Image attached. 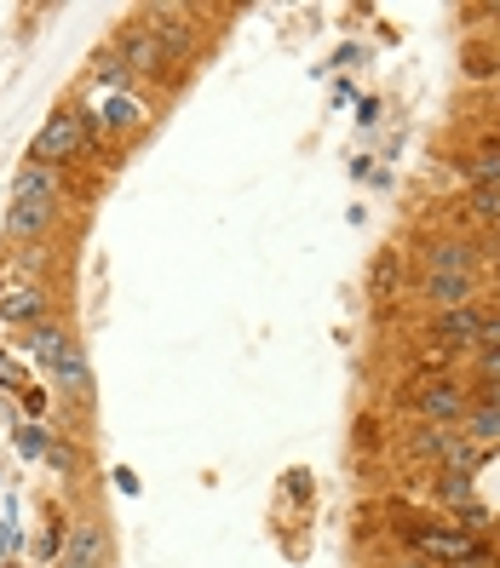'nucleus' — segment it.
Here are the masks:
<instances>
[{
  "instance_id": "1",
  "label": "nucleus",
  "mask_w": 500,
  "mask_h": 568,
  "mask_svg": "<svg viewBox=\"0 0 500 568\" xmlns=\"http://www.w3.org/2000/svg\"><path fill=\"white\" fill-rule=\"evenodd\" d=\"M58 219V166L29 161L12 179V207H7V236L12 242H41Z\"/></svg>"
},
{
  "instance_id": "2",
  "label": "nucleus",
  "mask_w": 500,
  "mask_h": 568,
  "mask_svg": "<svg viewBox=\"0 0 500 568\" xmlns=\"http://www.w3.org/2000/svg\"><path fill=\"white\" fill-rule=\"evenodd\" d=\"M403 546L431 568H500L494 551L460 523H403Z\"/></svg>"
},
{
  "instance_id": "3",
  "label": "nucleus",
  "mask_w": 500,
  "mask_h": 568,
  "mask_svg": "<svg viewBox=\"0 0 500 568\" xmlns=\"http://www.w3.org/2000/svg\"><path fill=\"white\" fill-rule=\"evenodd\" d=\"M92 139H98V115H92V110H76V104H63V110H52L47 126L36 132L29 161H36V166H70Z\"/></svg>"
},
{
  "instance_id": "4",
  "label": "nucleus",
  "mask_w": 500,
  "mask_h": 568,
  "mask_svg": "<svg viewBox=\"0 0 500 568\" xmlns=\"http://www.w3.org/2000/svg\"><path fill=\"white\" fill-rule=\"evenodd\" d=\"M403 408H409L420 425H449V430H460L466 414H472V390H466L454 374H449V379H414L409 396H403Z\"/></svg>"
},
{
  "instance_id": "5",
  "label": "nucleus",
  "mask_w": 500,
  "mask_h": 568,
  "mask_svg": "<svg viewBox=\"0 0 500 568\" xmlns=\"http://www.w3.org/2000/svg\"><path fill=\"white\" fill-rule=\"evenodd\" d=\"M110 52L121 58V70H127V75H167V70H173V63H167V52L156 47V36L144 29V18H127V23L116 29Z\"/></svg>"
},
{
  "instance_id": "6",
  "label": "nucleus",
  "mask_w": 500,
  "mask_h": 568,
  "mask_svg": "<svg viewBox=\"0 0 500 568\" xmlns=\"http://www.w3.org/2000/svg\"><path fill=\"white\" fill-rule=\"evenodd\" d=\"M52 568H110V528H104V517H76Z\"/></svg>"
},
{
  "instance_id": "7",
  "label": "nucleus",
  "mask_w": 500,
  "mask_h": 568,
  "mask_svg": "<svg viewBox=\"0 0 500 568\" xmlns=\"http://www.w3.org/2000/svg\"><path fill=\"white\" fill-rule=\"evenodd\" d=\"M139 18H144V29L156 36V47L167 52V63H179L196 47V29H190V12L184 7H144Z\"/></svg>"
},
{
  "instance_id": "8",
  "label": "nucleus",
  "mask_w": 500,
  "mask_h": 568,
  "mask_svg": "<svg viewBox=\"0 0 500 568\" xmlns=\"http://www.w3.org/2000/svg\"><path fill=\"white\" fill-rule=\"evenodd\" d=\"M431 339L449 345L454 356H460V351H478V339H483V311H478V305H443L438 316H431Z\"/></svg>"
},
{
  "instance_id": "9",
  "label": "nucleus",
  "mask_w": 500,
  "mask_h": 568,
  "mask_svg": "<svg viewBox=\"0 0 500 568\" xmlns=\"http://www.w3.org/2000/svg\"><path fill=\"white\" fill-rule=\"evenodd\" d=\"M47 385L63 390V396H76V403H87V396H92V362H87V345H70V351H63V362L47 367Z\"/></svg>"
},
{
  "instance_id": "10",
  "label": "nucleus",
  "mask_w": 500,
  "mask_h": 568,
  "mask_svg": "<svg viewBox=\"0 0 500 568\" xmlns=\"http://www.w3.org/2000/svg\"><path fill=\"white\" fill-rule=\"evenodd\" d=\"M23 345H29V356L41 362V374H47V367H58V362H63V351L76 345V333L63 327V322H36V327L23 333Z\"/></svg>"
},
{
  "instance_id": "11",
  "label": "nucleus",
  "mask_w": 500,
  "mask_h": 568,
  "mask_svg": "<svg viewBox=\"0 0 500 568\" xmlns=\"http://www.w3.org/2000/svg\"><path fill=\"white\" fill-rule=\"evenodd\" d=\"M0 322H12V327H36V322H47V293L41 287H12L7 298H0Z\"/></svg>"
},
{
  "instance_id": "12",
  "label": "nucleus",
  "mask_w": 500,
  "mask_h": 568,
  "mask_svg": "<svg viewBox=\"0 0 500 568\" xmlns=\"http://www.w3.org/2000/svg\"><path fill=\"white\" fill-rule=\"evenodd\" d=\"M144 115H150V110L139 104V98H110V104L98 110V132H139Z\"/></svg>"
},
{
  "instance_id": "13",
  "label": "nucleus",
  "mask_w": 500,
  "mask_h": 568,
  "mask_svg": "<svg viewBox=\"0 0 500 568\" xmlns=\"http://www.w3.org/2000/svg\"><path fill=\"white\" fill-rule=\"evenodd\" d=\"M466 179H472V190L500 184V139H489V144H478L472 155H466Z\"/></svg>"
},
{
  "instance_id": "14",
  "label": "nucleus",
  "mask_w": 500,
  "mask_h": 568,
  "mask_svg": "<svg viewBox=\"0 0 500 568\" xmlns=\"http://www.w3.org/2000/svg\"><path fill=\"white\" fill-rule=\"evenodd\" d=\"M466 437H472L478 448H494V443H500V408L472 403V414H466Z\"/></svg>"
},
{
  "instance_id": "15",
  "label": "nucleus",
  "mask_w": 500,
  "mask_h": 568,
  "mask_svg": "<svg viewBox=\"0 0 500 568\" xmlns=\"http://www.w3.org/2000/svg\"><path fill=\"white\" fill-rule=\"evenodd\" d=\"M426 293L443 305H472V276H426Z\"/></svg>"
},
{
  "instance_id": "16",
  "label": "nucleus",
  "mask_w": 500,
  "mask_h": 568,
  "mask_svg": "<svg viewBox=\"0 0 500 568\" xmlns=\"http://www.w3.org/2000/svg\"><path fill=\"white\" fill-rule=\"evenodd\" d=\"M409 362H414V379H420V374H426V379H449V367H454V351L431 339V345H426V351H414Z\"/></svg>"
},
{
  "instance_id": "17",
  "label": "nucleus",
  "mask_w": 500,
  "mask_h": 568,
  "mask_svg": "<svg viewBox=\"0 0 500 568\" xmlns=\"http://www.w3.org/2000/svg\"><path fill=\"white\" fill-rule=\"evenodd\" d=\"M466 271H472V247L466 242H443L431 253V276H466Z\"/></svg>"
},
{
  "instance_id": "18",
  "label": "nucleus",
  "mask_w": 500,
  "mask_h": 568,
  "mask_svg": "<svg viewBox=\"0 0 500 568\" xmlns=\"http://www.w3.org/2000/svg\"><path fill=\"white\" fill-rule=\"evenodd\" d=\"M472 213L500 224V184H478V190H472Z\"/></svg>"
},
{
  "instance_id": "19",
  "label": "nucleus",
  "mask_w": 500,
  "mask_h": 568,
  "mask_svg": "<svg viewBox=\"0 0 500 568\" xmlns=\"http://www.w3.org/2000/svg\"><path fill=\"white\" fill-rule=\"evenodd\" d=\"M41 459L52 465V471H58V477H70V471H76V454H70V448H63L58 437H47V454H41Z\"/></svg>"
},
{
  "instance_id": "20",
  "label": "nucleus",
  "mask_w": 500,
  "mask_h": 568,
  "mask_svg": "<svg viewBox=\"0 0 500 568\" xmlns=\"http://www.w3.org/2000/svg\"><path fill=\"white\" fill-rule=\"evenodd\" d=\"M18 454L41 459V454H47V430H41V425H23V430H18Z\"/></svg>"
},
{
  "instance_id": "21",
  "label": "nucleus",
  "mask_w": 500,
  "mask_h": 568,
  "mask_svg": "<svg viewBox=\"0 0 500 568\" xmlns=\"http://www.w3.org/2000/svg\"><path fill=\"white\" fill-rule=\"evenodd\" d=\"M472 403H489V408H500V379L478 385V390H472Z\"/></svg>"
},
{
  "instance_id": "22",
  "label": "nucleus",
  "mask_w": 500,
  "mask_h": 568,
  "mask_svg": "<svg viewBox=\"0 0 500 568\" xmlns=\"http://www.w3.org/2000/svg\"><path fill=\"white\" fill-rule=\"evenodd\" d=\"M357 443H362V448H374V443H380V425H374V419H362V425H357Z\"/></svg>"
},
{
  "instance_id": "23",
  "label": "nucleus",
  "mask_w": 500,
  "mask_h": 568,
  "mask_svg": "<svg viewBox=\"0 0 500 568\" xmlns=\"http://www.w3.org/2000/svg\"><path fill=\"white\" fill-rule=\"evenodd\" d=\"M116 488H121V494H139V477H132L127 465H121V471H116Z\"/></svg>"
},
{
  "instance_id": "24",
  "label": "nucleus",
  "mask_w": 500,
  "mask_h": 568,
  "mask_svg": "<svg viewBox=\"0 0 500 568\" xmlns=\"http://www.w3.org/2000/svg\"><path fill=\"white\" fill-rule=\"evenodd\" d=\"M397 568H431V562H420V557H414V562H397Z\"/></svg>"
},
{
  "instance_id": "25",
  "label": "nucleus",
  "mask_w": 500,
  "mask_h": 568,
  "mask_svg": "<svg viewBox=\"0 0 500 568\" xmlns=\"http://www.w3.org/2000/svg\"><path fill=\"white\" fill-rule=\"evenodd\" d=\"M494 139H500V126H494Z\"/></svg>"
},
{
  "instance_id": "26",
  "label": "nucleus",
  "mask_w": 500,
  "mask_h": 568,
  "mask_svg": "<svg viewBox=\"0 0 500 568\" xmlns=\"http://www.w3.org/2000/svg\"><path fill=\"white\" fill-rule=\"evenodd\" d=\"M494 271H500V264H494Z\"/></svg>"
}]
</instances>
